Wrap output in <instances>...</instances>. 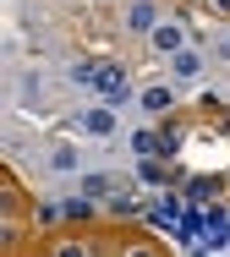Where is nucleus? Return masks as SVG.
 <instances>
[{
    "label": "nucleus",
    "mask_w": 230,
    "mask_h": 257,
    "mask_svg": "<svg viewBox=\"0 0 230 257\" xmlns=\"http://www.w3.org/2000/svg\"><path fill=\"white\" fill-rule=\"evenodd\" d=\"M88 88H99V99H104V104H126V93H132V88H126V71H121L115 60H104V66L93 71Z\"/></svg>",
    "instance_id": "nucleus-1"
},
{
    "label": "nucleus",
    "mask_w": 230,
    "mask_h": 257,
    "mask_svg": "<svg viewBox=\"0 0 230 257\" xmlns=\"http://www.w3.org/2000/svg\"><path fill=\"white\" fill-rule=\"evenodd\" d=\"M82 126H88L93 137H110V132H115V115H110V104H104V109H88V115H82Z\"/></svg>",
    "instance_id": "nucleus-2"
},
{
    "label": "nucleus",
    "mask_w": 230,
    "mask_h": 257,
    "mask_svg": "<svg viewBox=\"0 0 230 257\" xmlns=\"http://www.w3.org/2000/svg\"><path fill=\"white\" fill-rule=\"evenodd\" d=\"M197 230H208V224H203V213H197V208H186V213H175V235H181V241H192V235H197Z\"/></svg>",
    "instance_id": "nucleus-3"
},
{
    "label": "nucleus",
    "mask_w": 230,
    "mask_h": 257,
    "mask_svg": "<svg viewBox=\"0 0 230 257\" xmlns=\"http://www.w3.org/2000/svg\"><path fill=\"white\" fill-rule=\"evenodd\" d=\"M154 50H165V55H175V50H181V28H175V22L154 28Z\"/></svg>",
    "instance_id": "nucleus-4"
},
{
    "label": "nucleus",
    "mask_w": 230,
    "mask_h": 257,
    "mask_svg": "<svg viewBox=\"0 0 230 257\" xmlns=\"http://www.w3.org/2000/svg\"><path fill=\"white\" fill-rule=\"evenodd\" d=\"M225 241H230V219L214 208V213H208V246H225Z\"/></svg>",
    "instance_id": "nucleus-5"
},
{
    "label": "nucleus",
    "mask_w": 230,
    "mask_h": 257,
    "mask_svg": "<svg viewBox=\"0 0 230 257\" xmlns=\"http://www.w3.org/2000/svg\"><path fill=\"white\" fill-rule=\"evenodd\" d=\"M143 104H148V109H154V115H165V109H170V88H148V93H143Z\"/></svg>",
    "instance_id": "nucleus-6"
},
{
    "label": "nucleus",
    "mask_w": 230,
    "mask_h": 257,
    "mask_svg": "<svg viewBox=\"0 0 230 257\" xmlns=\"http://www.w3.org/2000/svg\"><path fill=\"white\" fill-rule=\"evenodd\" d=\"M126 22H132L137 33H148V28H154V6H132V11H126Z\"/></svg>",
    "instance_id": "nucleus-7"
},
{
    "label": "nucleus",
    "mask_w": 230,
    "mask_h": 257,
    "mask_svg": "<svg viewBox=\"0 0 230 257\" xmlns=\"http://www.w3.org/2000/svg\"><path fill=\"white\" fill-rule=\"evenodd\" d=\"M175 77H197V55L192 50H175Z\"/></svg>",
    "instance_id": "nucleus-8"
},
{
    "label": "nucleus",
    "mask_w": 230,
    "mask_h": 257,
    "mask_svg": "<svg viewBox=\"0 0 230 257\" xmlns=\"http://www.w3.org/2000/svg\"><path fill=\"white\" fill-rule=\"evenodd\" d=\"M82 192H88V197H104V192H110V175H88Z\"/></svg>",
    "instance_id": "nucleus-9"
},
{
    "label": "nucleus",
    "mask_w": 230,
    "mask_h": 257,
    "mask_svg": "<svg viewBox=\"0 0 230 257\" xmlns=\"http://www.w3.org/2000/svg\"><path fill=\"white\" fill-rule=\"evenodd\" d=\"M208 6H214V11H225V17H230V0H208Z\"/></svg>",
    "instance_id": "nucleus-10"
}]
</instances>
